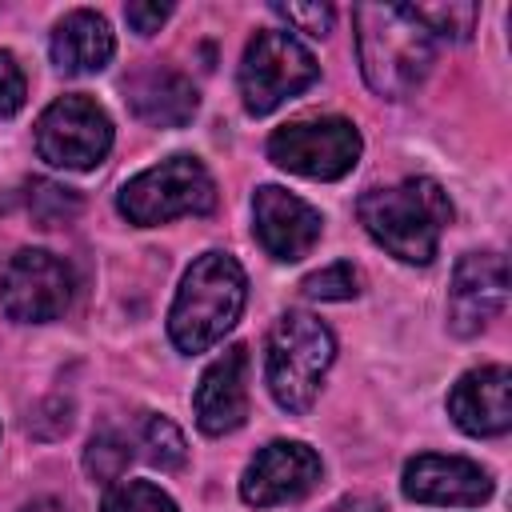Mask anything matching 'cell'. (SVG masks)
Here are the masks:
<instances>
[{"instance_id":"cell-26","label":"cell","mask_w":512,"mask_h":512,"mask_svg":"<svg viewBox=\"0 0 512 512\" xmlns=\"http://www.w3.org/2000/svg\"><path fill=\"white\" fill-rule=\"evenodd\" d=\"M172 16V4H128L124 8V20L140 32V36H152L160 32V24Z\"/></svg>"},{"instance_id":"cell-18","label":"cell","mask_w":512,"mask_h":512,"mask_svg":"<svg viewBox=\"0 0 512 512\" xmlns=\"http://www.w3.org/2000/svg\"><path fill=\"white\" fill-rule=\"evenodd\" d=\"M24 204L40 228H56L80 212V196L64 184H52V180H32L24 192Z\"/></svg>"},{"instance_id":"cell-14","label":"cell","mask_w":512,"mask_h":512,"mask_svg":"<svg viewBox=\"0 0 512 512\" xmlns=\"http://www.w3.org/2000/svg\"><path fill=\"white\" fill-rule=\"evenodd\" d=\"M404 496L416 504H452V508H472L492 496V476L464 456H436L424 452L404 464L400 480Z\"/></svg>"},{"instance_id":"cell-9","label":"cell","mask_w":512,"mask_h":512,"mask_svg":"<svg viewBox=\"0 0 512 512\" xmlns=\"http://www.w3.org/2000/svg\"><path fill=\"white\" fill-rule=\"evenodd\" d=\"M76 276L48 248H20L0 268V308L20 324H48L72 304Z\"/></svg>"},{"instance_id":"cell-5","label":"cell","mask_w":512,"mask_h":512,"mask_svg":"<svg viewBox=\"0 0 512 512\" xmlns=\"http://www.w3.org/2000/svg\"><path fill=\"white\" fill-rule=\"evenodd\" d=\"M116 208L136 228H156L176 216H208L216 208V180L196 156L176 152L132 176L120 188Z\"/></svg>"},{"instance_id":"cell-16","label":"cell","mask_w":512,"mask_h":512,"mask_svg":"<svg viewBox=\"0 0 512 512\" xmlns=\"http://www.w3.org/2000/svg\"><path fill=\"white\" fill-rule=\"evenodd\" d=\"M124 100H128L132 116L152 128H184L200 108L192 80L172 68H160V64L132 72L124 80Z\"/></svg>"},{"instance_id":"cell-27","label":"cell","mask_w":512,"mask_h":512,"mask_svg":"<svg viewBox=\"0 0 512 512\" xmlns=\"http://www.w3.org/2000/svg\"><path fill=\"white\" fill-rule=\"evenodd\" d=\"M24 512H68L60 500H52V496H40V500H32Z\"/></svg>"},{"instance_id":"cell-8","label":"cell","mask_w":512,"mask_h":512,"mask_svg":"<svg viewBox=\"0 0 512 512\" xmlns=\"http://www.w3.org/2000/svg\"><path fill=\"white\" fill-rule=\"evenodd\" d=\"M108 148H112V120L84 92H68L52 100L36 120V152L52 168L88 172L108 156Z\"/></svg>"},{"instance_id":"cell-17","label":"cell","mask_w":512,"mask_h":512,"mask_svg":"<svg viewBox=\"0 0 512 512\" xmlns=\"http://www.w3.org/2000/svg\"><path fill=\"white\" fill-rule=\"evenodd\" d=\"M52 64L68 76H88V72H100L108 68L112 52H116V36L108 28V20L92 8H76L68 12L56 28H52Z\"/></svg>"},{"instance_id":"cell-23","label":"cell","mask_w":512,"mask_h":512,"mask_svg":"<svg viewBox=\"0 0 512 512\" xmlns=\"http://www.w3.org/2000/svg\"><path fill=\"white\" fill-rule=\"evenodd\" d=\"M300 292L308 300H352V296H360V268L348 260H336V264L304 276Z\"/></svg>"},{"instance_id":"cell-10","label":"cell","mask_w":512,"mask_h":512,"mask_svg":"<svg viewBox=\"0 0 512 512\" xmlns=\"http://www.w3.org/2000/svg\"><path fill=\"white\" fill-rule=\"evenodd\" d=\"M324 476L320 456L300 440H272L264 444L240 476V500L252 508H276L308 496Z\"/></svg>"},{"instance_id":"cell-21","label":"cell","mask_w":512,"mask_h":512,"mask_svg":"<svg viewBox=\"0 0 512 512\" xmlns=\"http://www.w3.org/2000/svg\"><path fill=\"white\" fill-rule=\"evenodd\" d=\"M412 16L428 28V36H448V40H468L476 20H480V4H424L412 8Z\"/></svg>"},{"instance_id":"cell-15","label":"cell","mask_w":512,"mask_h":512,"mask_svg":"<svg viewBox=\"0 0 512 512\" xmlns=\"http://www.w3.org/2000/svg\"><path fill=\"white\" fill-rule=\"evenodd\" d=\"M448 416L468 436H504L512 428V372L504 364H480L448 392Z\"/></svg>"},{"instance_id":"cell-25","label":"cell","mask_w":512,"mask_h":512,"mask_svg":"<svg viewBox=\"0 0 512 512\" xmlns=\"http://www.w3.org/2000/svg\"><path fill=\"white\" fill-rule=\"evenodd\" d=\"M24 92H28V88H24V72H20V64H16V56L0 48V116L20 112Z\"/></svg>"},{"instance_id":"cell-6","label":"cell","mask_w":512,"mask_h":512,"mask_svg":"<svg viewBox=\"0 0 512 512\" xmlns=\"http://www.w3.org/2000/svg\"><path fill=\"white\" fill-rule=\"evenodd\" d=\"M320 76L316 56L288 28H260L240 56V96L252 116L276 112L284 100L312 88Z\"/></svg>"},{"instance_id":"cell-2","label":"cell","mask_w":512,"mask_h":512,"mask_svg":"<svg viewBox=\"0 0 512 512\" xmlns=\"http://www.w3.org/2000/svg\"><path fill=\"white\" fill-rule=\"evenodd\" d=\"M356 216L388 256L404 264H432L440 236L452 224V204L436 180L408 176L388 188H368Z\"/></svg>"},{"instance_id":"cell-22","label":"cell","mask_w":512,"mask_h":512,"mask_svg":"<svg viewBox=\"0 0 512 512\" xmlns=\"http://www.w3.org/2000/svg\"><path fill=\"white\" fill-rule=\"evenodd\" d=\"M128 460H132L128 440H124L120 432H100V436H92V444H88V452H84V472H88L92 480L108 484V480H120V476H124Z\"/></svg>"},{"instance_id":"cell-3","label":"cell","mask_w":512,"mask_h":512,"mask_svg":"<svg viewBox=\"0 0 512 512\" xmlns=\"http://www.w3.org/2000/svg\"><path fill=\"white\" fill-rule=\"evenodd\" d=\"M248 300V280L236 256L228 252H204L184 272L176 300L168 308V336L180 352L196 356L232 332Z\"/></svg>"},{"instance_id":"cell-12","label":"cell","mask_w":512,"mask_h":512,"mask_svg":"<svg viewBox=\"0 0 512 512\" xmlns=\"http://www.w3.org/2000/svg\"><path fill=\"white\" fill-rule=\"evenodd\" d=\"M252 228H256L260 248L272 260L296 264L316 248V240L324 232V220L308 200H300V196H292L276 184H264L252 196Z\"/></svg>"},{"instance_id":"cell-19","label":"cell","mask_w":512,"mask_h":512,"mask_svg":"<svg viewBox=\"0 0 512 512\" xmlns=\"http://www.w3.org/2000/svg\"><path fill=\"white\" fill-rule=\"evenodd\" d=\"M140 444H144V456H148L160 472H176V468H184V460H188L184 432H180L168 416H148V420H144V432H140Z\"/></svg>"},{"instance_id":"cell-1","label":"cell","mask_w":512,"mask_h":512,"mask_svg":"<svg viewBox=\"0 0 512 512\" xmlns=\"http://www.w3.org/2000/svg\"><path fill=\"white\" fill-rule=\"evenodd\" d=\"M356 56L372 92L400 100L424 84L436 60V40L408 4H356Z\"/></svg>"},{"instance_id":"cell-13","label":"cell","mask_w":512,"mask_h":512,"mask_svg":"<svg viewBox=\"0 0 512 512\" xmlns=\"http://www.w3.org/2000/svg\"><path fill=\"white\" fill-rule=\"evenodd\" d=\"M192 408H196V428L204 436H224L244 424L248 416V348L244 344H228L204 368Z\"/></svg>"},{"instance_id":"cell-11","label":"cell","mask_w":512,"mask_h":512,"mask_svg":"<svg viewBox=\"0 0 512 512\" xmlns=\"http://www.w3.org/2000/svg\"><path fill=\"white\" fill-rule=\"evenodd\" d=\"M508 304V260L500 252L460 256L448 288V328L456 336L484 332Z\"/></svg>"},{"instance_id":"cell-4","label":"cell","mask_w":512,"mask_h":512,"mask_svg":"<svg viewBox=\"0 0 512 512\" xmlns=\"http://www.w3.org/2000/svg\"><path fill=\"white\" fill-rule=\"evenodd\" d=\"M332 360H336L332 328L312 312H284L272 324L268 352H264V380L272 400L292 416L308 412Z\"/></svg>"},{"instance_id":"cell-20","label":"cell","mask_w":512,"mask_h":512,"mask_svg":"<svg viewBox=\"0 0 512 512\" xmlns=\"http://www.w3.org/2000/svg\"><path fill=\"white\" fill-rule=\"evenodd\" d=\"M100 512H180L176 500L148 480H116L104 492Z\"/></svg>"},{"instance_id":"cell-24","label":"cell","mask_w":512,"mask_h":512,"mask_svg":"<svg viewBox=\"0 0 512 512\" xmlns=\"http://www.w3.org/2000/svg\"><path fill=\"white\" fill-rule=\"evenodd\" d=\"M272 12L280 20H288L292 32H308V36H328L336 12L328 4H272Z\"/></svg>"},{"instance_id":"cell-7","label":"cell","mask_w":512,"mask_h":512,"mask_svg":"<svg viewBox=\"0 0 512 512\" xmlns=\"http://www.w3.org/2000/svg\"><path fill=\"white\" fill-rule=\"evenodd\" d=\"M360 132L344 116H304L268 136V160L308 180H340L360 160Z\"/></svg>"}]
</instances>
